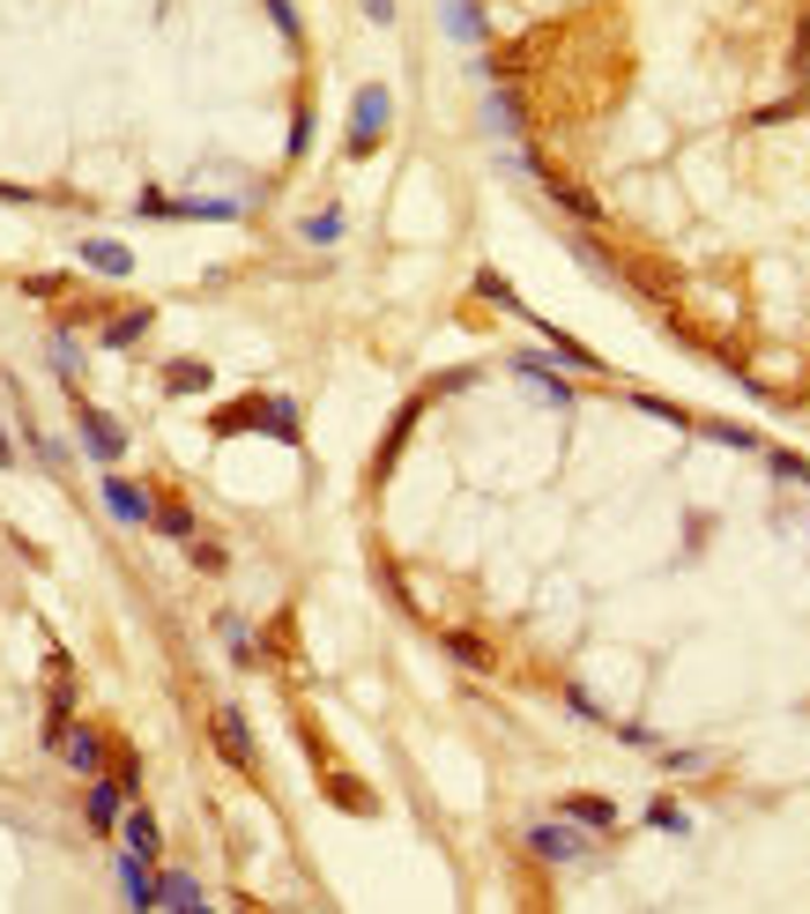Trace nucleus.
Instances as JSON below:
<instances>
[{
  "instance_id": "1",
  "label": "nucleus",
  "mask_w": 810,
  "mask_h": 914,
  "mask_svg": "<svg viewBox=\"0 0 810 914\" xmlns=\"http://www.w3.org/2000/svg\"><path fill=\"white\" fill-rule=\"evenodd\" d=\"M209 431H216V439H231V431H268V439L298 447V402H283V394H254V402H238V410H216Z\"/></svg>"
},
{
  "instance_id": "2",
  "label": "nucleus",
  "mask_w": 810,
  "mask_h": 914,
  "mask_svg": "<svg viewBox=\"0 0 810 914\" xmlns=\"http://www.w3.org/2000/svg\"><path fill=\"white\" fill-rule=\"evenodd\" d=\"M386 120H394L386 83H365V89H357V105H349V134H342V149H349V157H372V149L386 142Z\"/></svg>"
},
{
  "instance_id": "3",
  "label": "nucleus",
  "mask_w": 810,
  "mask_h": 914,
  "mask_svg": "<svg viewBox=\"0 0 810 914\" xmlns=\"http://www.w3.org/2000/svg\"><path fill=\"white\" fill-rule=\"evenodd\" d=\"M520 840H528V855H536V863H551V870L588 863V826H573V818H536Z\"/></svg>"
},
{
  "instance_id": "4",
  "label": "nucleus",
  "mask_w": 810,
  "mask_h": 914,
  "mask_svg": "<svg viewBox=\"0 0 810 914\" xmlns=\"http://www.w3.org/2000/svg\"><path fill=\"white\" fill-rule=\"evenodd\" d=\"M75 431H83V454L105 461V468L127 454V424H120V416H105V410H89V402H75Z\"/></svg>"
},
{
  "instance_id": "5",
  "label": "nucleus",
  "mask_w": 810,
  "mask_h": 914,
  "mask_svg": "<svg viewBox=\"0 0 810 914\" xmlns=\"http://www.w3.org/2000/svg\"><path fill=\"white\" fill-rule=\"evenodd\" d=\"M216 751H223V758H231V766H238V773H254L260 766V751H254V729H246V714L238 707H216Z\"/></svg>"
},
{
  "instance_id": "6",
  "label": "nucleus",
  "mask_w": 810,
  "mask_h": 914,
  "mask_svg": "<svg viewBox=\"0 0 810 914\" xmlns=\"http://www.w3.org/2000/svg\"><path fill=\"white\" fill-rule=\"evenodd\" d=\"M149 505H157V491H142V484H127V476H112V468H105V513H112V521L149 528Z\"/></svg>"
},
{
  "instance_id": "7",
  "label": "nucleus",
  "mask_w": 810,
  "mask_h": 914,
  "mask_svg": "<svg viewBox=\"0 0 810 914\" xmlns=\"http://www.w3.org/2000/svg\"><path fill=\"white\" fill-rule=\"evenodd\" d=\"M83 818H89V832H105V840H112V826L127 818V781H105V773H97V781H89Z\"/></svg>"
},
{
  "instance_id": "8",
  "label": "nucleus",
  "mask_w": 810,
  "mask_h": 914,
  "mask_svg": "<svg viewBox=\"0 0 810 914\" xmlns=\"http://www.w3.org/2000/svg\"><path fill=\"white\" fill-rule=\"evenodd\" d=\"M142 216H194V223H238V202H171V194H142Z\"/></svg>"
},
{
  "instance_id": "9",
  "label": "nucleus",
  "mask_w": 810,
  "mask_h": 914,
  "mask_svg": "<svg viewBox=\"0 0 810 914\" xmlns=\"http://www.w3.org/2000/svg\"><path fill=\"white\" fill-rule=\"evenodd\" d=\"M60 751H68V766H75V773H89V781L105 773V729H97V721H68Z\"/></svg>"
},
{
  "instance_id": "10",
  "label": "nucleus",
  "mask_w": 810,
  "mask_h": 914,
  "mask_svg": "<svg viewBox=\"0 0 810 914\" xmlns=\"http://www.w3.org/2000/svg\"><path fill=\"white\" fill-rule=\"evenodd\" d=\"M112 877H120L127 907H157V877H149V855H134V848H120V855H112Z\"/></svg>"
},
{
  "instance_id": "11",
  "label": "nucleus",
  "mask_w": 810,
  "mask_h": 914,
  "mask_svg": "<svg viewBox=\"0 0 810 914\" xmlns=\"http://www.w3.org/2000/svg\"><path fill=\"white\" fill-rule=\"evenodd\" d=\"M513 373H520V379H536V387L551 394L557 410H573V387H565V373H557L551 357H536V350H520V357H513Z\"/></svg>"
},
{
  "instance_id": "12",
  "label": "nucleus",
  "mask_w": 810,
  "mask_h": 914,
  "mask_svg": "<svg viewBox=\"0 0 810 914\" xmlns=\"http://www.w3.org/2000/svg\"><path fill=\"white\" fill-rule=\"evenodd\" d=\"M83 260L97 268V276H112V283H127V276H134V253L120 246V239H83Z\"/></svg>"
},
{
  "instance_id": "13",
  "label": "nucleus",
  "mask_w": 810,
  "mask_h": 914,
  "mask_svg": "<svg viewBox=\"0 0 810 914\" xmlns=\"http://www.w3.org/2000/svg\"><path fill=\"white\" fill-rule=\"evenodd\" d=\"M557 818H573V826H588V832H610L617 826V803H610V795H565Z\"/></svg>"
},
{
  "instance_id": "14",
  "label": "nucleus",
  "mask_w": 810,
  "mask_h": 914,
  "mask_svg": "<svg viewBox=\"0 0 810 914\" xmlns=\"http://www.w3.org/2000/svg\"><path fill=\"white\" fill-rule=\"evenodd\" d=\"M120 840H127L134 855H149V863L164 855V832H157V818H149V811H134V803H127V818H120Z\"/></svg>"
},
{
  "instance_id": "15",
  "label": "nucleus",
  "mask_w": 810,
  "mask_h": 914,
  "mask_svg": "<svg viewBox=\"0 0 810 914\" xmlns=\"http://www.w3.org/2000/svg\"><path fill=\"white\" fill-rule=\"evenodd\" d=\"M543 186H551V202L565 208V216H580V223H602V202H596V194H580V186H565L557 171H543Z\"/></svg>"
},
{
  "instance_id": "16",
  "label": "nucleus",
  "mask_w": 810,
  "mask_h": 914,
  "mask_svg": "<svg viewBox=\"0 0 810 914\" xmlns=\"http://www.w3.org/2000/svg\"><path fill=\"white\" fill-rule=\"evenodd\" d=\"M216 639H223V647H231V662H254V655H260L254 624L238 618V610H223V618H216Z\"/></svg>"
},
{
  "instance_id": "17",
  "label": "nucleus",
  "mask_w": 810,
  "mask_h": 914,
  "mask_svg": "<svg viewBox=\"0 0 810 914\" xmlns=\"http://www.w3.org/2000/svg\"><path fill=\"white\" fill-rule=\"evenodd\" d=\"M157 907H209V892H201L186 870H164L157 877Z\"/></svg>"
},
{
  "instance_id": "18",
  "label": "nucleus",
  "mask_w": 810,
  "mask_h": 914,
  "mask_svg": "<svg viewBox=\"0 0 810 914\" xmlns=\"http://www.w3.org/2000/svg\"><path fill=\"white\" fill-rule=\"evenodd\" d=\"M149 528H157V536H179V543H194V505H179V499H157V505H149Z\"/></svg>"
},
{
  "instance_id": "19",
  "label": "nucleus",
  "mask_w": 810,
  "mask_h": 914,
  "mask_svg": "<svg viewBox=\"0 0 810 914\" xmlns=\"http://www.w3.org/2000/svg\"><path fill=\"white\" fill-rule=\"evenodd\" d=\"M149 320H157V313H149V305H127V313H120V320H105V342H112V350H134V342H142V334H149Z\"/></svg>"
},
{
  "instance_id": "20",
  "label": "nucleus",
  "mask_w": 810,
  "mask_h": 914,
  "mask_svg": "<svg viewBox=\"0 0 810 914\" xmlns=\"http://www.w3.org/2000/svg\"><path fill=\"white\" fill-rule=\"evenodd\" d=\"M164 387L171 394H209V365H201V357H179V365H164Z\"/></svg>"
},
{
  "instance_id": "21",
  "label": "nucleus",
  "mask_w": 810,
  "mask_h": 914,
  "mask_svg": "<svg viewBox=\"0 0 810 914\" xmlns=\"http://www.w3.org/2000/svg\"><path fill=\"white\" fill-rule=\"evenodd\" d=\"M45 357H52V373L68 379V387L83 379V350H75V334H52V342H45Z\"/></svg>"
},
{
  "instance_id": "22",
  "label": "nucleus",
  "mask_w": 810,
  "mask_h": 914,
  "mask_svg": "<svg viewBox=\"0 0 810 914\" xmlns=\"http://www.w3.org/2000/svg\"><path fill=\"white\" fill-rule=\"evenodd\" d=\"M446 31H454L462 45L483 38V15H476V0H446Z\"/></svg>"
},
{
  "instance_id": "23",
  "label": "nucleus",
  "mask_w": 810,
  "mask_h": 914,
  "mask_svg": "<svg viewBox=\"0 0 810 914\" xmlns=\"http://www.w3.org/2000/svg\"><path fill=\"white\" fill-rule=\"evenodd\" d=\"M446 655H454V662H469V669H491V647H483L476 632H446Z\"/></svg>"
},
{
  "instance_id": "24",
  "label": "nucleus",
  "mask_w": 810,
  "mask_h": 914,
  "mask_svg": "<svg viewBox=\"0 0 810 914\" xmlns=\"http://www.w3.org/2000/svg\"><path fill=\"white\" fill-rule=\"evenodd\" d=\"M707 439H722V447H744V454H759V447H766L759 431H744V424H722V416L707 424Z\"/></svg>"
},
{
  "instance_id": "25",
  "label": "nucleus",
  "mask_w": 810,
  "mask_h": 914,
  "mask_svg": "<svg viewBox=\"0 0 810 914\" xmlns=\"http://www.w3.org/2000/svg\"><path fill=\"white\" fill-rule=\"evenodd\" d=\"M305 239H312V246H335V239H342V208H320V216H305Z\"/></svg>"
},
{
  "instance_id": "26",
  "label": "nucleus",
  "mask_w": 810,
  "mask_h": 914,
  "mask_svg": "<svg viewBox=\"0 0 810 914\" xmlns=\"http://www.w3.org/2000/svg\"><path fill=\"white\" fill-rule=\"evenodd\" d=\"M633 410H647V416H662V424H691V416L677 410V402H662V394H633Z\"/></svg>"
},
{
  "instance_id": "27",
  "label": "nucleus",
  "mask_w": 810,
  "mask_h": 914,
  "mask_svg": "<svg viewBox=\"0 0 810 914\" xmlns=\"http://www.w3.org/2000/svg\"><path fill=\"white\" fill-rule=\"evenodd\" d=\"M491 126H520V97H513V89H499V97H491Z\"/></svg>"
},
{
  "instance_id": "28",
  "label": "nucleus",
  "mask_w": 810,
  "mask_h": 914,
  "mask_svg": "<svg viewBox=\"0 0 810 914\" xmlns=\"http://www.w3.org/2000/svg\"><path fill=\"white\" fill-rule=\"evenodd\" d=\"M647 826H662V832H691V818H684L677 803H654V811H647Z\"/></svg>"
},
{
  "instance_id": "29",
  "label": "nucleus",
  "mask_w": 810,
  "mask_h": 914,
  "mask_svg": "<svg viewBox=\"0 0 810 914\" xmlns=\"http://www.w3.org/2000/svg\"><path fill=\"white\" fill-rule=\"evenodd\" d=\"M773 461V476H788V484H810V461L803 454H766Z\"/></svg>"
},
{
  "instance_id": "30",
  "label": "nucleus",
  "mask_w": 810,
  "mask_h": 914,
  "mask_svg": "<svg viewBox=\"0 0 810 914\" xmlns=\"http://www.w3.org/2000/svg\"><path fill=\"white\" fill-rule=\"evenodd\" d=\"M194 565H201V573H223V565H231V550H223V543H194Z\"/></svg>"
},
{
  "instance_id": "31",
  "label": "nucleus",
  "mask_w": 810,
  "mask_h": 914,
  "mask_svg": "<svg viewBox=\"0 0 810 914\" xmlns=\"http://www.w3.org/2000/svg\"><path fill=\"white\" fill-rule=\"evenodd\" d=\"M268 15H275V31H283V38L298 45V8H291V0H268Z\"/></svg>"
},
{
  "instance_id": "32",
  "label": "nucleus",
  "mask_w": 810,
  "mask_h": 914,
  "mask_svg": "<svg viewBox=\"0 0 810 914\" xmlns=\"http://www.w3.org/2000/svg\"><path fill=\"white\" fill-rule=\"evenodd\" d=\"M305 142H312V112H298V120H291V164L305 157Z\"/></svg>"
},
{
  "instance_id": "33",
  "label": "nucleus",
  "mask_w": 810,
  "mask_h": 914,
  "mask_svg": "<svg viewBox=\"0 0 810 914\" xmlns=\"http://www.w3.org/2000/svg\"><path fill=\"white\" fill-rule=\"evenodd\" d=\"M365 15H372V23H394V0H365Z\"/></svg>"
},
{
  "instance_id": "34",
  "label": "nucleus",
  "mask_w": 810,
  "mask_h": 914,
  "mask_svg": "<svg viewBox=\"0 0 810 914\" xmlns=\"http://www.w3.org/2000/svg\"><path fill=\"white\" fill-rule=\"evenodd\" d=\"M0 468H15V439H8V424H0Z\"/></svg>"
}]
</instances>
